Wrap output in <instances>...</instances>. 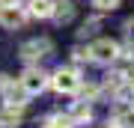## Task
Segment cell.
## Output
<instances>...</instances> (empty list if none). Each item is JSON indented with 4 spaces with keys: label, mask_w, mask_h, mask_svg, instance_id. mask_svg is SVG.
Masks as SVG:
<instances>
[{
    "label": "cell",
    "mask_w": 134,
    "mask_h": 128,
    "mask_svg": "<svg viewBox=\"0 0 134 128\" xmlns=\"http://www.w3.org/2000/svg\"><path fill=\"white\" fill-rule=\"evenodd\" d=\"M92 6L101 9V12H113L116 6H119V0H92Z\"/></svg>",
    "instance_id": "4fadbf2b"
},
{
    "label": "cell",
    "mask_w": 134,
    "mask_h": 128,
    "mask_svg": "<svg viewBox=\"0 0 134 128\" xmlns=\"http://www.w3.org/2000/svg\"><path fill=\"white\" fill-rule=\"evenodd\" d=\"M57 0H27V15L30 18H51Z\"/></svg>",
    "instance_id": "52a82bcc"
},
{
    "label": "cell",
    "mask_w": 134,
    "mask_h": 128,
    "mask_svg": "<svg viewBox=\"0 0 134 128\" xmlns=\"http://www.w3.org/2000/svg\"><path fill=\"white\" fill-rule=\"evenodd\" d=\"M48 84H51V77L45 75L42 69H27L24 75H21V86L27 90V95H39Z\"/></svg>",
    "instance_id": "3957f363"
},
{
    "label": "cell",
    "mask_w": 134,
    "mask_h": 128,
    "mask_svg": "<svg viewBox=\"0 0 134 128\" xmlns=\"http://www.w3.org/2000/svg\"><path fill=\"white\" fill-rule=\"evenodd\" d=\"M21 0H0V6H18Z\"/></svg>",
    "instance_id": "2e32d148"
},
{
    "label": "cell",
    "mask_w": 134,
    "mask_h": 128,
    "mask_svg": "<svg viewBox=\"0 0 134 128\" xmlns=\"http://www.w3.org/2000/svg\"><path fill=\"white\" fill-rule=\"evenodd\" d=\"M122 128H128V125H122Z\"/></svg>",
    "instance_id": "e0dca14e"
},
{
    "label": "cell",
    "mask_w": 134,
    "mask_h": 128,
    "mask_svg": "<svg viewBox=\"0 0 134 128\" xmlns=\"http://www.w3.org/2000/svg\"><path fill=\"white\" fill-rule=\"evenodd\" d=\"M72 125H75V122H72V116H51L45 128H72Z\"/></svg>",
    "instance_id": "7c38bea8"
},
{
    "label": "cell",
    "mask_w": 134,
    "mask_h": 128,
    "mask_svg": "<svg viewBox=\"0 0 134 128\" xmlns=\"http://www.w3.org/2000/svg\"><path fill=\"white\" fill-rule=\"evenodd\" d=\"M72 122H90V116H92V110H90V104L86 101H75V107H72Z\"/></svg>",
    "instance_id": "30bf717a"
},
{
    "label": "cell",
    "mask_w": 134,
    "mask_h": 128,
    "mask_svg": "<svg viewBox=\"0 0 134 128\" xmlns=\"http://www.w3.org/2000/svg\"><path fill=\"white\" fill-rule=\"evenodd\" d=\"M51 86L57 92H66V95H72L81 90V75H77L75 69H57L51 75Z\"/></svg>",
    "instance_id": "6da1fadb"
},
{
    "label": "cell",
    "mask_w": 134,
    "mask_h": 128,
    "mask_svg": "<svg viewBox=\"0 0 134 128\" xmlns=\"http://www.w3.org/2000/svg\"><path fill=\"white\" fill-rule=\"evenodd\" d=\"M24 18H27V12H21L18 6H0V24H3V27L15 30V27L24 24Z\"/></svg>",
    "instance_id": "8992f818"
},
{
    "label": "cell",
    "mask_w": 134,
    "mask_h": 128,
    "mask_svg": "<svg viewBox=\"0 0 134 128\" xmlns=\"http://www.w3.org/2000/svg\"><path fill=\"white\" fill-rule=\"evenodd\" d=\"M125 39H128V45L134 48V18H131V21H125Z\"/></svg>",
    "instance_id": "5bb4252c"
},
{
    "label": "cell",
    "mask_w": 134,
    "mask_h": 128,
    "mask_svg": "<svg viewBox=\"0 0 134 128\" xmlns=\"http://www.w3.org/2000/svg\"><path fill=\"white\" fill-rule=\"evenodd\" d=\"M0 90H3V101L6 104H15V107H24V98H27V90L21 86V81H0Z\"/></svg>",
    "instance_id": "5b68a950"
},
{
    "label": "cell",
    "mask_w": 134,
    "mask_h": 128,
    "mask_svg": "<svg viewBox=\"0 0 134 128\" xmlns=\"http://www.w3.org/2000/svg\"><path fill=\"white\" fill-rule=\"evenodd\" d=\"M51 39H33V42H27L24 48H21V57H24L27 63H39L42 57H48L51 54Z\"/></svg>",
    "instance_id": "277c9868"
},
{
    "label": "cell",
    "mask_w": 134,
    "mask_h": 128,
    "mask_svg": "<svg viewBox=\"0 0 134 128\" xmlns=\"http://www.w3.org/2000/svg\"><path fill=\"white\" fill-rule=\"evenodd\" d=\"M72 15H75V6L69 3V0H60V3L54 6V18L57 21H72Z\"/></svg>",
    "instance_id": "8fae6325"
},
{
    "label": "cell",
    "mask_w": 134,
    "mask_h": 128,
    "mask_svg": "<svg viewBox=\"0 0 134 128\" xmlns=\"http://www.w3.org/2000/svg\"><path fill=\"white\" fill-rule=\"evenodd\" d=\"M113 119L119 125L134 122V104H131V101H116V104H113Z\"/></svg>",
    "instance_id": "9c48e42d"
},
{
    "label": "cell",
    "mask_w": 134,
    "mask_h": 128,
    "mask_svg": "<svg viewBox=\"0 0 134 128\" xmlns=\"http://www.w3.org/2000/svg\"><path fill=\"white\" fill-rule=\"evenodd\" d=\"M90 57L96 60V63H104V66H110V63L119 60V45L110 42V39H98V42L90 48Z\"/></svg>",
    "instance_id": "7a4b0ae2"
},
{
    "label": "cell",
    "mask_w": 134,
    "mask_h": 128,
    "mask_svg": "<svg viewBox=\"0 0 134 128\" xmlns=\"http://www.w3.org/2000/svg\"><path fill=\"white\" fill-rule=\"evenodd\" d=\"M21 125V107L3 104L0 107V128H18Z\"/></svg>",
    "instance_id": "ba28073f"
},
{
    "label": "cell",
    "mask_w": 134,
    "mask_h": 128,
    "mask_svg": "<svg viewBox=\"0 0 134 128\" xmlns=\"http://www.w3.org/2000/svg\"><path fill=\"white\" fill-rule=\"evenodd\" d=\"M125 81H128V86H131V90H134V66H131L128 71H125Z\"/></svg>",
    "instance_id": "9a60e30c"
}]
</instances>
